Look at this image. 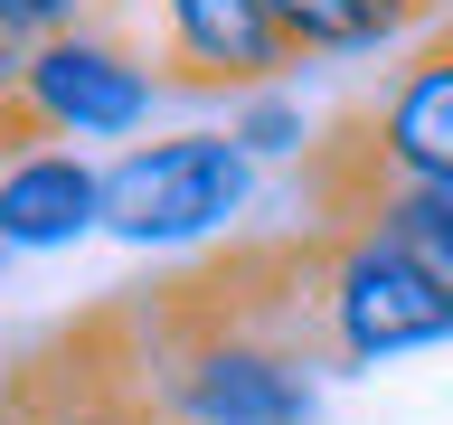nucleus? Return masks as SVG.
Returning a JSON list of instances; mask_svg holds the SVG:
<instances>
[{"label": "nucleus", "mask_w": 453, "mask_h": 425, "mask_svg": "<svg viewBox=\"0 0 453 425\" xmlns=\"http://www.w3.org/2000/svg\"><path fill=\"white\" fill-rule=\"evenodd\" d=\"M303 321H311L321 359L378 368V359H406V350L453 340V283H434L388 227L321 218L303 236Z\"/></svg>", "instance_id": "1"}, {"label": "nucleus", "mask_w": 453, "mask_h": 425, "mask_svg": "<svg viewBox=\"0 0 453 425\" xmlns=\"http://www.w3.org/2000/svg\"><path fill=\"white\" fill-rule=\"evenodd\" d=\"M321 218H368V227H388V236L416 255L434 283H453V189H359V198H340V208H321Z\"/></svg>", "instance_id": "8"}, {"label": "nucleus", "mask_w": 453, "mask_h": 425, "mask_svg": "<svg viewBox=\"0 0 453 425\" xmlns=\"http://www.w3.org/2000/svg\"><path fill=\"white\" fill-rule=\"evenodd\" d=\"M95 19V0H0V38L10 48H48V38H66V28H85Z\"/></svg>", "instance_id": "10"}, {"label": "nucleus", "mask_w": 453, "mask_h": 425, "mask_svg": "<svg viewBox=\"0 0 453 425\" xmlns=\"http://www.w3.org/2000/svg\"><path fill=\"white\" fill-rule=\"evenodd\" d=\"M76 236H104V170L76 142L0 151V255H57Z\"/></svg>", "instance_id": "6"}, {"label": "nucleus", "mask_w": 453, "mask_h": 425, "mask_svg": "<svg viewBox=\"0 0 453 425\" xmlns=\"http://www.w3.org/2000/svg\"><path fill=\"white\" fill-rule=\"evenodd\" d=\"M246 208H255V161L226 133H208V123L123 142L104 161V236L133 246V255L198 246V236L236 227Z\"/></svg>", "instance_id": "3"}, {"label": "nucleus", "mask_w": 453, "mask_h": 425, "mask_svg": "<svg viewBox=\"0 0 453 425\" xmlns=\"http://www.w3.org/2000/svg\"><path fill=\"white\" fill-rule=\"evenodd\" d=\"M416 19H453V0H416Z\"/></svg>", "instance_id": "12"}, {"label": "nucleus", "mask_w": 453, "mask_h": 425, "mask_svg": "<svg viewBox=\"0 0 453 425\" xmlns=\"http://www.w3.org/2000/svg\"><path fill=\"white\" fill-rule=\"evenodd\" d=\"M226 142H236L246 161H311V151H321L311 113L293 104V85H255V95H236V113H226Z\"/></svg>", "instance_id": "9"}, {"label": "nucleus", "mask_w": 453, "mask_h": 425, "mask_svg": "<svg viewBox=\"0 0 453 425\" xmlns=\"http://www.w3.org/2000/svg\"><path fill=\"white\" fill-rule=\"evenodd\" d=\"M19 142H38V133L19 123V48L0 38V151H19Z\"/></svg>", "instance_id": "11"}, {"label": "nucleus", "mask_w": 453, "mask_h": 425, "mask_svg": "<svg viewBox=\"0 0 453 425\" xmlns=\"http://www.w3.org/2000/svg\"><path fill=\"white\" fill-rule=\"evenodd\" d=\"M142 48L189 95H255V85H283L293 66L274 0H142Z\"/></svg>", "instance_id": "5"}, {"label": "nucleus", "mask_w": 453, "mask_h": 425, "mask_svg": "<svg viewBox=\"0 0 453 425\" xmlns=\"http://www.w3.org/2000/svg\"><path fill=\"white\" fill-rule=\"evenodd\" d=\"M321 208L359 189H453V19L396 66L359 113H340L311 151Z\"/></svg>", "instance_id": "2"}, {"label": "nucleus", "mask_w": 453, "mask_h": 425, "mask_svg": "<svg viewBox=\"0 0 453 425\" xmlns=\"http://www.w3.org/2000/svg\"><path fill=\"white\" fill-rule=\"evenodd\" d=\"M161 95H170L161 57L123 19H85L19 57V123L38 142H133Z\"/></svg>", "instance_id": "4"}, {"label": "nucleus", "mask_w": 453, "mask_h": 425, "mask_svg": "<svg viewBox=\"0 0 453 425\" xmlns=\"http://www.w3.org/2000/svg\"><path fill=\"white\" fill-rule=\"evenodd\" d=\"M274 28L293 57H378L416 19V0H274Z\"/></svg>", "instance_id": "7"}]
</instances>
